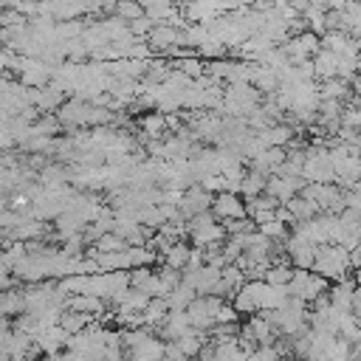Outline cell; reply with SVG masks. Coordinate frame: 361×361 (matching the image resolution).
Returning a JSON list of instances; mask_svg holds the SVG:
<instances>
[{"label":"cell","mask_w":361,"mask_h":361,"mask_svg":"<svg viewBox=\"0 0 361 361\" xmlns=\"http://www.w3.org/2000/svg\"><path fill=\"white\" fill-rule=\"evenodd\" d=\"M313 274H319L322 279L327 282H336L341 276H347L353 268H350V257H347V248L344 245H336V243H324V245H316V257H313V265H310Z\"/></svg>","instance_id":"cell-1"},{"label":"cell","mask_w":361,"mask_h":361,"mask_svg":"<svg viewBox=\"0 0 361 361\" xmlns=\"http://www.w3.org/2000/svg\"><path fill=\"white\" fill-rule=\"evenodd\" d=\"M327 288H330V282H327V279H322L319 274L305 271V268H293L290 282L285 285L288 296H290V299H299V302H305V305H310V302L322 299V296L327 293Z\"/></svg>","instance_id":"cell-2"},{"label":"cell","mask_w":361,"mask_h":361,"mask_svg":"<svg viewBox=\"0 0 361 361\" xmlns=\"http://www.w3.org/2000/svg\"><path fill=\"white\" fill-rule=\"evenodd\" d=\"M186 234H189V240H192L195 248H209V245H217V243L226 240V231L214 220L212 212H200V214L189 217L186 220Z\"/></svg>","instance_id":"cell-3"},{"label":"cell","mask_w":361,"mask_h":361,"mask_svg":"<svg viewBox=\"0 0 361 361\" xmlns=\"http://www.w3.org/2000/svg\"><path fill=\"white\" fill-rule=\"evenodd\" d=\"M226 299H217V296H195L189 305H186V316H189V324L195 330H203L209 333L214 327V316L220 310Z\"/></svg>","instance_id":"cell-4"},{"label":"cell","mask_w":361,"mask_h":361,"mask_svg":"<svg viewBox=\"0 0 361 361\" xmlns=\"http://www.w3.org/2000/svg\"><path fill=\"white\" fill-rule=\"evenodd\" d=\"M209 212L214 214L217 223L234 220V217H245V200H243L240 195H234V192H217V195L212 197Z\"/></svg>","instance_id":"cell-5"},{"label":"cell","mask_w":361,"mask_h":361,"mask_svg":"<svg viewBox=\"0 0 361 361\" xmlns=\"http://www.w3.org/2000/svg\"><path fill=\"white\" fill-rule=\"evenodd\" d=\"M212 197H214V195H209V192H206L203 186H197V183L186 186V189H183V195H180V203H178L180 217H183V220H189V217H195V214H200V212H209Z\"/></svg>","instance_id":"cell-6"},{"label":"cell","mask_w":361,"mask_h":361,"mask_svg":"<svg viewBox=\"0 0 361 361\" xmlns=\"http://www.w3.org/2000/svg\"><path fill=\"white\" fill-rule=\"evenodd\" d=\"M302 186H305L302 178H279V175H271V178L265 180V195L274 197V200L282 206V203H288L293 195H299Z\"/></svg>","instance_id":"cell-7"},{"label":"cell","mask_w":361,"mask_h":361,"mask_svg":"<svg viewBox=\"0 0 361 361\" xmlns=\"http://www.w3.org/2000/svg\"><path fill=\"white\" fill-rule=\"evenodd\" d=\"M135 124H138V133H141V141H144V144L169 135V130H166V118H164V113H158V110H147L144 116H138Z\"/></svg>","instance_id":"cell-8"},{"label":"cell","mask_w":361,"mask_h":361,"mask_svg":"<svg viewBox=\"0 0 361 361\" xmlns=\"http://www.w3.org/2000/svg\"><path fill=\"white\" fill-rule=\"evenodd\" d=\"M65 310L96 319L99 313H104V310H107V302H104V299H99V296H90V293H71V296L65 299Z\"/></svg>","instance_id":"cell-9"},{"label":"cell","mask_w":361,"mask_h":361,"mask_svg":"<svg viewBox=\"0 0 361 361\" xmlns=\"http://www.w3.org/2000/svg\"><path fill=\"white\" fill-rule=\"evenodd\" d=\"M164 344H166V341L152 333V336H147L144 341H138L135 347L124 350V358H127V361H158V358H164Z\"/></svg>","instance_id":"cell-10"},{"label":"cell","mask_w":361,"mask_h":361,"mask_svg":"<svg viewBox=\"0 0 361 361\" xmlns=\"http://www.w3.org/2000/svg\"><path fill=\"white\" fill-rule=\"evenodd\" d=\"M189 327H192V324H189L186 310H169V313H166V319L161 322V327L155 330V336H158V338H164V341H175V338H180Z\"/></svg>","instance_id":"cell-11"},{"label":"cell","mask_w":361,"mask_h":361,"mask_svg":"<svg viewBox=\"0 0 361 361\" xmlns=\"http://www.w3.org/2000/svg\"><path fill=\"white\" fill-rule=\"evenodd\" d=\"M254 135L262 141V147H282V149H288V144L293 141V127L285 124V121H276V124H268L265 130H259Z\"/></svg>","instance_id":"cell-12"},{"label":"cell","mask_w":361,"mask_h":361,"mask_svg":"<svg viewBox=\"0 0 361 361\" xmlns=\"http://www.w3.org/2000/svg\"><path fill=\"white\" fill-rule=\"evenodd\" d=\"M175 344H178V350H180L186 358H197V353L203 350V344H209V336H206L203 330L189 327L180 338H175Z\"/></svg>","instance_id":"cell-13"},{"label":"cell","mask_w":361,"mask_h":361,"mask_svg":"<svg viewBox=\"0 0 361 361\" xmlns=\"http://www.w3.org/2000/svg\"><path fill=\"white\" fill-rule=\"evenodd\" d=\"M282 209L290 214L293 223H305V220H313V217L319 214V209H316L310 200H305L302 195H293L288 203H282Z\"/></svg>","instance_id":"cell-14"},{"label":"cell","mask_w":361,"mask_h":361,"mask_svg":"<svg viewBox=\"0 0 361 361\" xmlns=\"http://www.w3.org/2000/svg\"><path fill=\"white\" fill-rule=\"evenodd\" d=\"M166 313H169V307H166V302H164V299H149V302L144 305V310H141L144 327L155 333V330L161 327V322L166 319Z\"/></svg>","instance_id":"cell-15"},{"label":"cell","mask_w":361,"mask_h":361,"mask_svg":"<svg viewBox=\"0 0 361 361\" xmlns=\"http://www.w3.org/2000/svg\"><path fill=\"white\" fill-rule=\"evenodd\" d=\"M138 6L144 11V17H149L152 23H164L178 8L175 0H138Z\"/></svg>","instance_id":"cell-16"},{"label":"cell","mask_w":361,"mask_h":361,"mask_svg":"<svg viewBox=\"0 0 361 361\" xmlns=\"http://www.w3.org/2000/svg\"><path fill=\"white\" fill-rule=\"evenodd\" d=\"M265 180H268V175H262V172H257V169H245V175H243V180H240V197H257V195H262L265 192Z\"/></svg>","instance_id":"cell-17"},{"label":"cell","mask_w":361,"mask_h":361,"mask_svg":"<svg viewBox=\"0 0 361 361\" xmlns=\"http://www.w3.org/2000/svg\"><path fill=\"white\" fill-rule=\"evenodd\" d=\"M189 243H183V240H178V243H172L161 257H164V268H172V271H183V265H186V259H189Z\"/></svg>","instance_id":"cell-18"},{"label":"cell","mask_w":361,"mask_h":361,"mask_svg":"<svg viewBox=\"0 0 361 361\" xmlns=\"http://www.w3.org/2000/svg\"><path fill=\"white\" fill-rule=\"evenodd\" d=\"M23 310H25V305H23V290H17V288L0 290V316H3V319L20 316Z\"/></svg>","instance_id":"cell-19"},{"label":"cell","mask_w":361,"mask_h":361,"mask_svg":"<svg viewBox=\"0 0 361 361\" xmlns=\"http://www.w3.org/2000/svg\"><path fill=\"white\" fill-rule=\"evenodd\" d=\"M195 299V290L186 285V282H180L178 288H172L166 296H164V302H166V307L169 310H186V305Z\"/></svg>","instance_id":"cell-20"},{"label":"cell","mask_w":361,"mask_h":361,"mask_svg":"<svg viewBox=\"0 0 361 361\" xmlns=\"http://www.w3.org/2000/svg\"><path fill=\"white\" fill-rule=\"evenodd\" d=\"M90 322H93L90 316H82V313H71V310H62V316H59L56 327H62L68 336H76V333H82V330H85Z\"/></svg>","instance_id":"cell-21"},{"label":"cell","mask_w":361,"mask_h":361,"mask_svg":"<svg viewBox=\"0 0 361 361\" xmlns=\"http://www.w3.org/2000/svg\"><path fill=\"white\" fill-rule=\"evenodd\" d=\"M262 237H268L271 243H285L288 240V226L282 223V220H276V217H271V220H265V223H259V226H254Z\"/></svg>","instance_id":"cell-22"},{"label":"cell","mask_w":361,"mask_h":361,"mask_svg":"<svg viewBox=\"0 0 361 361\" xmlns=\"http://www.w3.org/2000/svg\"><path fill=\"white\" fill-rule=\"evenodd\" d=\"M144 11H141V6H138V0H116V6H113V17H118L121 23H133V20H138Z\"/></svg>","instance_id":"cell-23"},{"label":"cell","mask_w":361,"mask_h":361,"mask_svg":"<svg viewBox=\"0 0 361 361\" xmlns=\"http://www.w3.org/2000/svg\"><path fill=\"white\" fill-rule=\"evenodd\" d=\"M290 274H293V265H268L262 282H268V285H288Z\"/></svg>","instance_id":"cell-24"},{"label":"cell","mask_w":361,"mask_h":361,"mask_svg":"<svg viewBox=\"0 0 361 361\" xmlns=\"http://www.w3.org/2000/svg\"><path fill=\"white\" fill-rule=\"evenodd\" d=\"M152 25H155V23H152L149 17H144V14H141L138 20L127 23V31H130V37H133V39H144V37L152 31Z\"/></svg>","instance_id":"cell-25"},{"label":"cell","mask_w":361,"mask_h":361,"mask_svg":"<svg viewBox=\"0 0 361 361\" xmlns=\"http://www.w3.org/2000/svg\"><path fill=\"white\" fill-rule=\"evenodd\" d=\"M155 274H158V279L164 282V288L166 290H172V288H178L180 285V271H172V268H155Z\"/></svg>","instance_id":"cell-26"},{"label":"cell","mask_w":361,"mask_h":361,"mask_svg":"<svg viewBox=\"0 0 361 361\" xmlns=\"http://www.w3.org/2000/svg\"><path fill=\"white\" fill-rule=\"evenodd\" d=\"M251 361H285V358L274 350V344H268V347H257L251 353Z\"/></svg>","instance_id":"cell-27"},{"label":"cell","mask_w":361,"mask_h":361,"mask_svg":"<svg viewBox=\"0 0 361 361\" xmlns=\"http://www.w3.org/2000/svg\"><path fill=\"white\" fill-rule=\"evenodd\" d=\"M14 147H17V141L8 130V124H0V152H11Z\"/></svg>","instance_id":"cell-28"},{"label":"cell","mask_w":361,"mask_h":361,"mask_svg":"<svg viewBox=\"0 0 361 361\" xmlns=\"http://www.w3.org/2000/svg\"><path fill=\"white\" fill-rule=\"evenodd\" d=\"M6 243H8V237H6L3 231H0V251H3V245H6Z\"/></svg>","instance_id":"cell-29"},{"label":"cell","mask_w":361,"mask_h":361,"mask_svg":"<svg viewBox=\"0 0 361 361\" xmlns=\"http://www.w3.org/2000/svg\"><path fill=\"white\" fill-rule=\"evenodd\" d=\"M11 361H28V358H11Z\"/></svg>","instance_id":"cell-30"},{"label":"cell","mask_w":361,"mask_h":361,"mask_svg":"<svg viewBox=\"0 0 361 361\" xmlns=\"http://www.w3.org/2000/svg\"><path fill=\"white\" fill-rule=\"evenodd\" d=\"M158 361H169V358H158Z\"/></svg>","instance_id":"cell-31"},{"label":"cell","mask_w":361,"mask_h":361,"mask_svg":"<svg viewBox=\"0 0 361 361\" xmlns=\"http://www.w3.org/2000/svg\"><path fill=\"white\" fill-rule=\"evenodd\" d=\"M34 3H42V0H34Z\"/></svg>","instance_id":"cell-32"}]
</instances>
